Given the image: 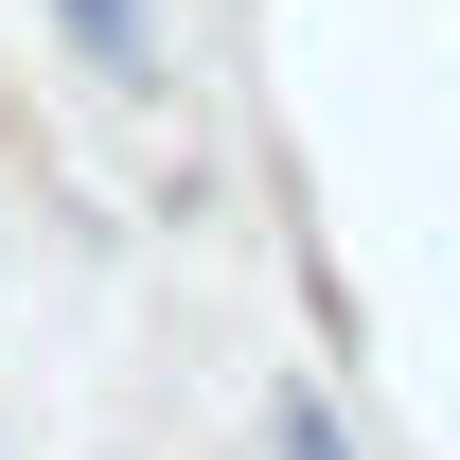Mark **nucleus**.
<instances>
[{"instance_id":"obj_1","label":"nucleus","mask_w":460,"mask_h":460,"mask_svg":"<svg viewBox=\"0 0 460 460\" xmlns=\"http://www.w3.org/2000/svg\"><path fill=\"white\" fill-rule=\"evenodd\" d=\"M54 36H71V71H89L107 107H160V89H177V54H160L142 0H54Z\"/></svg>"},{"instance_id":"obj_2","label":"nucleus","mask_w":460,"mask_h":460,"mask_svg":"<svg viewBox=\"0 0 460 460\" xmlns=\"http://www.w3.org/2000/svg\"><path fill=\"white\" fill-rule=\"evenodd\" d=\"M266 443H284V460H354V443H337V407H319V390H266Z\"/></svg>"}]
</instances>
